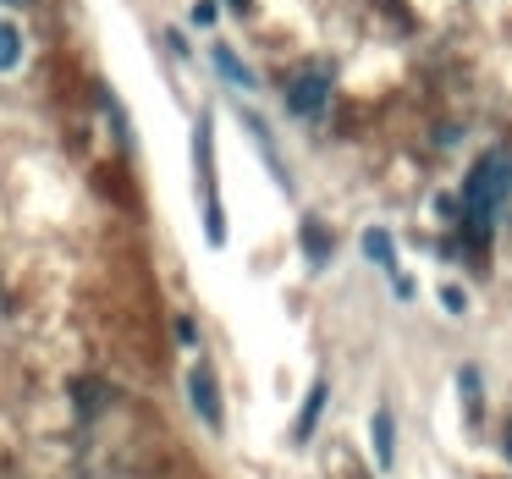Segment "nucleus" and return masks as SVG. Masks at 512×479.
Listing matches in <instances>:
<instances>
[{
	"mask_svg": "<svg viewBox=\"0 0 512 479\" xmlns=\"http://www.w3.org/2000/svg\"><path fill=\"white\" fill-rule=\"evenodd\" d=\"M507 199H512V149H485L463 182V226L474 243L490 237V226L507 210Z\"/></svg>",
	"mask_w": 512,
	"mask_h": 479,
	"instance_id": "f257e3e1",
	"label": "nucleus"
},
{
	"mask_svg": "<svg viewBox=\"0 0 512 479\" xmlns=\"http://www.w3.org/2000/svg\"><path fill=\"white\" fill-rule=\"evenodd\" d=\"M325 100H331V72L325 67H303L287 78V111L292 116H320Z\"/></svg>",
	"mask_w": 512,
	"mask_h": 479,
	"instance_id": "f03ea898",
	"label": "nucleus"
},
{
	"mask_svg": "<svg viewBox=\"0 0 512 479\" xmlns=\"http://www.w3.org/2000/svg\"><path fill=\"white\" fill-rule=\"evenodd\" d=\"M188 397H193V408H199V419L210 424V430H221V397H215V375L204 364H193V375H188Z\"/></svg>",
	"mask_w": 512,
	"mask_h": 479,
	"instance_id": "7ed1b4c3",
	"label": "nucleus"
},
{
	"mask_svg": "<svg viewBox=\"0 0 512 479\" xmlns=\"http://www.w3.org/2000/svg\"><path fill=\"white\" fill-rule=\"evenodd\" d=\"M369 435H375L380 468H391V457H397V441H391V413H386V408H375V419H369Z\"/></svg>",
	"mask_w": 512,
	"mask_h": 479,
	"instance_id": "20e7f679",
	"label": "nucleus"
},
{
	"mask_svg": "<svg viewBox=\"0 0 512 479\" xmlns=\"http://www.w3.org/2000/svg\"><path fill=\"white\" fill-rule=\"evenodd\" d=\"M320 408H325V380H314L309 402H303V413H298V441H309V435H314V424H320Z\"/></svg>",
	"mask_w": 512,
	"mask_h": 479,
	"instance_id": "39448f33",
	"label": "nucleus"
},
{
	"mask_svg": "<svg viewBox=\"0 0 512 479\" xmlns=\"http://www.w3.org/2000/svg\"><path fill=\"white\" fill-rule=\"evenodd\" d=\"M17 61H23V34L12 23H0V72H12Z\"/></svg>",
	"mask_w": 512,
	"mask_h": 479,
	"instance_id": "423d86ee",
	"label": "nucleus"
},
{
	"mask_svg": "<svg viewBox=\"0 0 512 479\" xmlns=\"http://www.w3.org/2000/svg\"><path fill=\"white\" fill-rule=\"evenodd\" d=\"M364 254L375 259V265L397 270V259H391V237H386V232H364Z\"/></svg>",
	"mask_w": 512,
	"mask_h": 479,
	"instance_id": "0eeeda50",
	"label": "nucleus"
},
{
	"mask_svg": "<svg viewBox=\"0 0 512 479\" xmlns=\"http://www.w3.org/2000/svg\"><path fill=\"white\" fill-rule=\"evenodd\" d=\"M215 67H221L226 72V78H232V83H243V89H248V83H254V78H248V67H237V56H232V50H215Z\"/></svg>",
	"mask_w": 512,
	"mask_h": 479,
	"instance_id": "6e6552de",
	"label": "nucleus"
},
{
	"mask_svg": "<svg viewBox=\"0 0 512 479\" xmlns=\"http://www.w3.org/2000/svg\"><path fill=\"white\" fill-rule=\"evenodd\" d=\"M303 248H309V259H314V265H325V254H331V248H325V232H320V226H303Z\"/></svg>",
	"mask_w": 512,
	"mask_h": 479,
	"instance_id": "1a4fd4ad",
	"label": "nucleus"
},
{
	"mask_svg": "<svg viewBox=\"0 0 512 479\" xmlns=\"http://www.w3.org/2000/svg\"><path fill=\"white\" fill-rule=\"evenodd\" d=\"M72 391H78V408H100V380H78V386H72Z\"/></svg>",
	"mask_w": 512,
	"mask_h": 479,
	"instance_id": "9d476101",
	"label": "nucleus"
},
{
	"mask_svg": "<svg viewBox=\"0 0 512 479\" xmlns=\"http://www.w3.org/2000/svg\"><path fill=\"white\" fill-rule=\"evenodd\" d=\"M441 303H446V309H452V314H463V309H468V298H463V292H457V287H446V292H441Z\"/></svg>",
	"mask_w": 512,
	"mask_h": 479,
	"instance_id": "9b49d317",
	"label": "nucleus"
},
{
	"mask_svg": "<svg viewBox=\"0 0 512 479\" xmlns=\"http://www.w3.org/2000/svg\"><path fill=\"white\" fill-rule=\"evenodd\" d=\"M501 446H507V457H512V419H507V435H501Z\"/></svg>",
	"mask_w": 512,
	"mask_h": 479,
	"instance_id": "f8f14e48",
	"label": "nucleus"
},
{
	"mask_svg": "<svg viewBox=\"0 0 512 479\" xmlns=\"http://www.w3.org/2000/svg\"><path fill=\"white\" fill-rule=\"evenodd\" d=\"M237 6H243V0H237Z\"/></svg>",
	"mask_w": 512,
	"mask_h": 479,
	"instance_id": "ddd939ff",
	"label": "nucleus"
}]
</instances>
